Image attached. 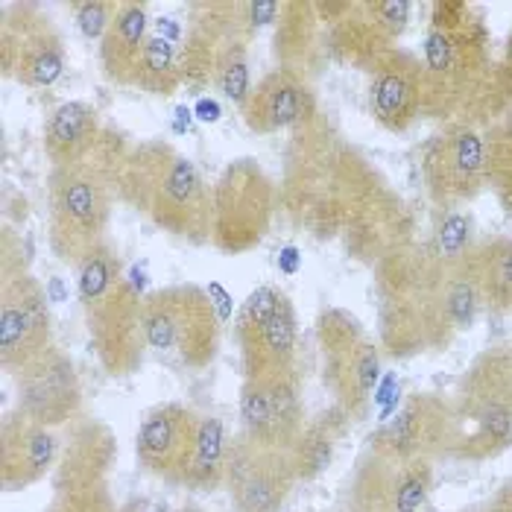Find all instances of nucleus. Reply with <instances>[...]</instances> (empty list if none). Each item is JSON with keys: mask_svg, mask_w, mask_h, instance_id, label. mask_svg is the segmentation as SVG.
<instances>
[{"mask_svg": "<svg viewBox=\"0 0 512 512\" xmlns=\"http://www.w3.org/2000/svg\"><path fill=\"white\" fill-rule=\"evenodd\" d=\"M115 191L161 232L211 243V188L197 164L170 141L150 138L126 147L115 167Z\"/></svg>", "mask_w": 512, "mask_h": 512, "instance_id": "obj_1", "label": "nucleus"}, {"mask_svg": "<svg viewBox=\"0 0 512 512\" xmlns=\"http://www.w3.org/2000/svg\"><path fill=\"white\" fill-rule=\"evenodd\" d=\"M79 270V302L88 340L109 375L138 372L147 352L144 296L123 276L118 249L106 240L85 255Z\"/></svg>", "mask_w": 512, "mask_h": 512, "instance_id": "obj_2", "label": "nucleus"}, {"mask_svg": "<svg viewBox=\"0 0 512 512\" xmlns=\"http://www.w3.org/2000/svg\"><path fill=\"white\" fill-rule=\"evenodd\" d=\"M126 150V147H123ZM123 150L103 147L94 156L59 164L47 176V243L62 264L79 267L106 243L115 191V167Z\"/></svg>", "mask_w": 512, "mask_h": 512, "instance_id": "obj_3", "label": "nucleus"}, {"mask_svg": "<svg viewBox=\"0 0 512 512\" xmlns=\"http://www.w3.org/2000/svg\"><path fill=\"white\" fill-rule=\"evenodd\" d=\"M147 349L161 360L199 372L220 352V316L197 284H167L144 296Z\"/></svg>", "mask_w": 512, "mask_h": 512, "instance_id": "obj_4", "label": "nucleus"}, {"mask_svg": "<svg viewBox=\"0 0 512 512\" xmlns=\"http://www.w3.org/2000/svg\"><path fill=\"white\" fill-rule=\"evenodd\" d=\"M278 191L255 158H235L211 185V246L223 255L255 249L273 226Z\"/></svg>", "mask_w": 512, "mask_h": 512, "instance_id": "obj_5", "label": "nucleus"}, {"mask_svg": "<svg viewBox=\"0 0 512 512\" xmlns=\"http://www.w3.org/2000/svg\"><path fill=\"white\" fill-rule=\"evenodd\" d=\"M243 381L299 375V325L293 302L278 287H258L246 296L235 322Z\"/></svg>", "mask_w": 512, "mask_h": 512, "instance_id": "obj_6", "label": "nucleus"}, {"mask_svg": "<svg viewBox=\"0 0 512 512\" xmlns=\"http://www.w3.org/2000/svg\"><path fill=\"white\" fill-rule=\"evenodd\" d=\"M12 249L15 240L6 229L0 258V366L9 375L53 349L44 287L27 270L24 258H12Z\"/></svg>", "mask_w": 512, "mask_h": 512, "instance_id": "obj_7", "label": "nucleus"}, {"mask_svg": "<svg viewBox=\"0 0 512 512\" xmlns=\"http://www.w3.org/2000/svg\"><path fill=\"white\" fill-rule=\"evenodd\" d=\"M316 337L322 352V381L346 407H360L378 384L381 357L360 334L357 322L343 311H322L316 319Z\"/></svg>", "mask_w": 512, "mask_h": 512, "instance_id": "obj_8", "label": "nucleus"}, {"mask_svg": "<svg viewBox=\"0 0 512 512\" xmlns=\"http://www.w3.org/2000/svg\"><path fill=\"white\" fill-rule=\"evenodd\" d=\"M3 74L30 88H47L65 71L62 33L36 6H9L0 27Z\"/></svg>", "mask_w": 512, "mask_h": 512, "instance_id": "obj_9", "label": "nucleus"}, {"mask_svg": "<svg viewBox=\"0 0 512 512\" xmlns=\"http://www.w3.org/2000/svg\"><path fill=\"white\" fill-rule=\"evenodd\" d=\"M299 483L290 451L258 445L237 434L229 445L226 489L237 512H278Z\"/></svg>", "mask_w": 512, "mask_h": 512, "instance_id": "obj_10", "label": "nucleus"}, {"mask_svg": "<svg viewBox=\"0 0 512 512\" xmlns=\"http://www.w3.org/2000/svg\"><path fill=\"white\" fill-rule=\"evenodd\" d=\"M199 425L202 416L185 404L153 407L135 434L138 466L167 486H185V477L197 451Z\"/></svg>", "mask_w": 512, "mask_h": 512, "instance_id": "obj_11", "label": "nucleus"}, {"mask_svg": "<svg viewBox=\"0 0 512 512\" xmlns=\"http://www.w3.org/2000/svg\"><path fill=\"white\" fill-rule=\"evenodd\" d=\"M15 378V410L41 428H59L79 416L82 387L74 360L56 346L36 357Z\"/></svg>", "mask_w": 512, "mask_h": 512, "instance_id": "obj_12", "label": "nucleus"}, {"mask_svg": "<svg viewBox=\"0 0 512 512\" xmlns=\"http://www.w3.org/2000/svg\"><path fill=\"white\" fill-rule=\"evenodd\" d=\"M305 431V404L299 375L243 381L240 390V434L258 445L290 451Z\"/></svg>", "mask_w": 512, "mask_h": 512, "instance_id": "obj_13", "label": "nucleus"}, {"mask_svg": "<svg viewBox=\"0 0 512 512\" xmlns=\"http://www.w3.org/2000/svg\"><path fill=\"white\" fill-rule=\"evenodd\" d=\"M240 112L252 132L273 135L308 123L316 115V103L305 79L293 71L276 68L258 79V85H252Z\"/></svg>", "mask_w": 512, "mask_h": 512, "instance_id": "obj_14", "label": "nucleus"}, {"mask_svg": "<svg viewBox=\"0 0 512 512\" xmlns=\"http://www.w3.org/2000/svg\"><path fill=\"white\" fill-rule=\"evenodd\" d=\"M56 466V436L18 410L6 413L0 431V483L6 492H24Z\"/></svg>", "mask_w": 512, "mask_h": 512, "instance_id": "obj_15", "label": "nucleus"}, {"mask_svg": "<svg viewBox=\"0 0 512 512\" xmlns=\"http://www.w3.org/2000/svg\"><path fill=\"white\" fill-rule=\"evenodd\" d=\"M103 123L94 106L68 100L59 103L44 123V156L53 167L94 156L103 147Z\"/></svg>", "mask_w": 512, "mask_h": 512, "instance_id": "obj_16", "label": "nucleus"}, {"mask_svg": "<svg viewBox=\"0 0 512 512\" xmlns=\"http://www.w3.org/2000/svg\"><path fill=\"white\" fill-rule=\"evenodd\" d=\"M147 41H150L147 3H135V0L118 3L115 18H112L106 36L100 39L103 74L118 85H132Z\"/></svg>", "mask_w": 512, "mask_h": 512, "instance_id": "obj_17", "label": "nucleus"}, {"mask_svg": "<svg viewBox=\"0 0 512 512\" xmlns=\"http://www.w3.org/2000/svg\"><path fill=\"white\" fill-rule=\"evenodd\" d=\"M229 445L226 425L217 416H202L199 439L191 469L185 477V489L191 492H214L226 486V466H229Z\"/></svg>", "mask_w": 512, "mask_h": 512, "instance_id": "obj_18", "label": "nucleus"}, {"mask_svg": "<svg viewBox=\"0 0 512 512\" xmlns=\"http://www.w3.org/2000/svg\"><path fill=\"white\" fill-rule=\"evenodd\" d=\"M182 82H185L182 50H176V44L164 36H150L147 47H144V56L138 62L132 88L167 97V94L179 91Z\"/></svg>", "mask_w": 512, "mask_h": 512, "instance_id": "obj_19", "label": "nucleus"}, {"mask_svg": "<svg viewBox=\"0 0 512 512\" xmlns=\"http://www.w3.org/2000/svg\"><path fill=\"white\" fill-rule=\"evenodd\" d=\"M442 173L445 179L454 185V188H466L474 185L477 176L486 170V147H483V138L472 132V129H463L457 132L448 147L442 150Z\"/></svg>", "mask_w": 512, "mask_h": 512, "instance_id": "obj_20", "label": "nucleus"}, {"mask_svg": "<svg viewBox=\"0 0 512 512\" xmlns=\"http://www.w3.org/2000/svg\"><path fill=\"white\" fill-rule=\"evenodd\" d=\"M428 419H431V416H428L425 404H422V401H410V404L395 416L393 422L378 434V445H381L390 457H398V460L416 454L419 445H422L425 436H428Z\"/></svg>", "mask_w": 512, "mask_h": 512, "instance_id": "obj_21", "label": "nucleus"}, {"mask_svg": "<svg viewBox=\"0 0 512 512\" xmlns=\"http://www.w3.org/2000/svg\"><path fill=\"white\" fill-rule=\"evenodd\" d=\"M290 460L299 480H314L325 472L334 460V434L328 425L314 422L305 425V431L299 434V439L290 448Z\"/></svg>", "mask_w": 512, "mask_h": 512, "instance_id": "obj_22", "label": "nucleus"}, {"mask_svg": "<svg viewBox=\"0 0 512 512\" xmlns=\"http://www.w3.org/2000/svg\"><path fill=\"white\" fill-rule=\"evenodd\" d=\"M413 94L416 88L410 77H404L401 71H381L372 82V109L378 120L398 126L413 109Z\"/></svg>", "mask_w": 512, "mask_h": 512, "instance_id": "obj_23", "label": "nucleus"}, {"mask_svg": "<svg viewBox=\"0 0 512 512\" xmlns=\"http://www.w3.org/2000/svg\"><path fill=\"white\" fill-rule=\"evenodd\" d=\"M477 442L486 448H504L512 442V401L507 395H483L472 413Z\"/></svg>", "mask_w": 512, "mask_h": 512, "instance_id": "obj_24", "label": "nucleus"}, {"mask_svg": "<svg viewBox=\"0 0 512 512\" xmlns=\"http://www.w3.org/2000/svg\"><path fill=\"white\" fill-rule=\"evenodd\" d=\"M50 512H118V507L112 504L103 486H94L56 492V504L50 507Z\"/></svg>", "mask_w": 512, "mask_h": 512, "instance_id": "obj_25", "label": "nucleus"}, {"mask_svg": "<svg viewBox=\"0 0 512 512\" xmlns=\"http://www.w3.org/2000/svg\"><path fill=\"white\" fill-rule=\"evenodd\" d=\"M483 284L501 296V299H510L512 296V243H504L498 249H492V255L486 258L483 270H480Z\"/></svg>", "mask_w": 512, "mask_h": 512, "instance_id": "obj_26", "label": "nucleus"}, {"mask_svg": "<svg viewBox=\"0 0 512 512\" xmlns=\"http://www.w3.org/2000/svg\"><path fill=\"white\" fill-rule=\"evenodd\" d=\"M118 3H97V0H85L77 3V24L85 39H103L112 18H115Z\"/></svg>", "mask_w": 512, "mask_h": 512, "instance_id": "obj_27", "label": "nucleus"}, {"mask_svg": "<svg viewBox=\"0 0 512 512\" xmlns=\"http://www.w3.org/2000/svg\"><path fill=\"white\" fill-rule=\"evenodd\" d=\"M466 243H469V220L460 214L445 217V223L439 229V255L445 261H454V258H460Z\"/></svg>", "mask_w": 512, "mask_h": 512, "instance_id": "obj_28", "label": "nucleus"}, {"mask_svg": "<svg viewBox=\"0 0 512 512\" xmlns=\"http://www.w3.org/2000/svg\"><path fill=\"white\" fill-rule=\"evenodd\" d=\"M179 512H202V510H199V507H182Z\"/></svg>", "mask_w": 512, "mask_h": 512, "instance_id": "obj_29", "label": "nucleus"}]
</instances>
